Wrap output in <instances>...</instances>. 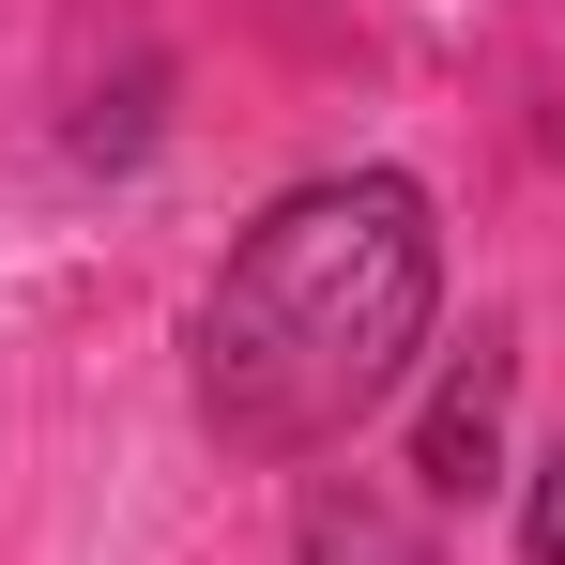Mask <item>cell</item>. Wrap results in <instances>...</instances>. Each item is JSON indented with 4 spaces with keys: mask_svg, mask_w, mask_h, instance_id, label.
Instances as JSON below:
<instances>
[{
    "mask_svg": "<svg viewBox=\"0 0 565 565\" xmlns=\"http://www.w3.org/2000/svg\"><path fill=\"white\" fill-rule=\"evenodd\" d=\"M444 321V214L413 169H321L260 199V230L199 290V428L230 459L352 444Z\"/></svg>",
    "mask_w": 565,
    "mask_h": 565,
    "instance_id": "cell-1",
    "label": "cell"
},
{
    "mask_svg": "<svg viewBox=\"0 0 565 565\" xmlns=\"http://www.w3.org/2000/svg\"><path fill=\"white\" fill-rule=\"evenodd\" d=\"M290 565H444V535H428L382 473H321L306 520H290Z\"/></svg>",
    "mask_w": 565,
    "mask_h": 565,
    "instance_id": "cell-2",
    "label": "cell"
},
{
    "mask_svg": "<svg viewBox=\"0 0 565 565\" xmlns=\"http://www.w3.org/2000/svg\"><path fill=\"white\" fill-rule=\"evenodd\" d=\"M489 444H504V352L473 337V367L428 397V489H473V473H489Z\"/></svg>",
    "mask_w": 565,
    "mask_h": 565,
    "instance_id": "cell-3",
    "label": "cell"
},
{
    "mask_svg": "<svg viewBox=\"0 0 565 565\" xmlns=\"http://www.w3.org/2000/svg\"><path fill=\"white\" fill-rule=\"evenodd\" d=\"M520 551H535V565H565V444L535 459V489H520Z\"/></svg>",
    "mask_w": 565,
    "mask_h": 565,
    "instance_id": "cell-4",
    "label": "cell"
}]
</instances>
